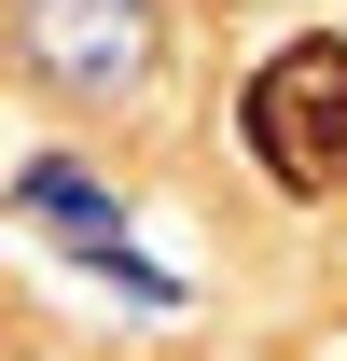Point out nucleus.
Segmentation results:
<instances>
[{"label": "nucleus", "instance_id": "f257e3e1", "mask_svg": "<svg viewBox=\"0 0 347 361\" xmlns=\"http://www.w3.org/2000/svg\"><path fill=\"white\" fill-rule=\"evenodd\" d=\"M236 126H250V153H264L278 195H347V42L334 28L278 42L250 70V97H236Z\"/></svg>", "mask_w": 347, "mask_h": 361}, {"label": "nucleus", "instance_id": "f03ea898", "mask_svg": "<svg viewBox=\"0 0 347 361\" xmlns=\"http://www.w3.org/2000/svg\"><path fill=\"white\" fill-rule=\"evenodd\" d=\"M153 56H167L153 0H28V70L56 97H126L153 84Z\"/></svg>", "mask_w": 347, "mask_h": 361}]
</instances>
